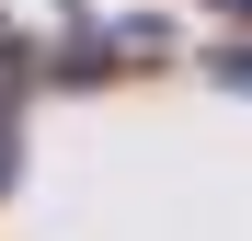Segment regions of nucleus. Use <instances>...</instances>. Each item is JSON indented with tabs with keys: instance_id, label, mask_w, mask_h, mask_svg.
I'll return each mask as SVG.
<instances>
[{
	"instance_id": "nucleus-1",
	"label": "nucleus",
	"mask_w": 252,
	"mask_h": 241,
	"mask_svg": "<svg viewBox=\"0 0 252 241\" xmlns=\"http://www.w3.org/2000/svg\"><path fill=\"white\" fill-rule=\"evenodd\" d=\"M218 80H241V92H252V46H229V58H218Z\"/></svg>"
}]
</instances>
